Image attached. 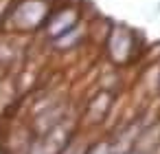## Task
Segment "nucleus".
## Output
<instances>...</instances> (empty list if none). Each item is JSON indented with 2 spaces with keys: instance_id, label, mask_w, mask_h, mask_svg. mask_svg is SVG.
I'll use <instances>...</instances> for the list:
<instances>
[{
  "instance_id": "7",
  "label": "nucleus",
  "mask_w": 160,
  "mask_h": 154,
  "mask_svg": "<svg viewBox=\"0 0 160 154\" xmlns=\"http://www.w3.org/2000/svg\"><path fill=\"white\" fill-rule=\"evenodd\" d=\"M29 154H46V150H44V145H42V141H40V136H38L35 141H31V147H29Z\"/></svg>"
},
{
  "instance_id": "2",
  "label": "nucleus",
  "mask_w": 160,
  "mask_h": 154,
  "mask_svg": "<svg viewBox=\"0 0 160 154\" xmlns=\"http://www.w3.org/2000/svg\"><path fill=\"white\" fill-rule=\"evenodd\" d=\"M105 51L108 57L114 64H127L136 51V40H134V31L127 29L125 24H112L110 35L105 40Z\"/></svg>"
},
{
  "instance_id": "4",
  "label": "nucleus",
  "mask_w": 160,
  "mask_h": 154,
  "mask_svg": "<svg viewBox=\"0 0 160 154\" xmlns=\"http://www.w3.org/2000/svg\"><path fill=\"white\" fill-rule=\"evenodd\" d=\"M112 101V95L110 93H99L90 104H88V119H90V123H101L103 119H105V114H108V110H110V104Z\"/></svg>"
},
{
  "instance_id": "3",
  "label": "nucleus",
  "mask_w": 160,
  "mask_h": 154,
  "mask_svg": "<svg viewBox=\"0 0 160 154\" xmlns=\"http://www.w3.org/2000/svg\"><path fill=\"white\" fill-rule=\"evenodd\" d=\"M77 24H79V9L77 7H62V9L48 13V18H46L42 29H44L46 38L53 42L59 35H64L70 29H75Z\"/></svg>"
},
{
  "instance_id": "6",
  "label": "nucleus",
  "mask_w": 160,
  "mask_h": 154,
  "mask_svg": "<svg viewBox=\"0 0 160 154\" xmlns=\"http://www.w3.org/2000/svg\"><path fill=\"white\" fill-rule=\"evenodd\" d=\"M86 154H114V143H110V141H97V143H92L86 150Z\"/></svg>"
},
{
  "instance_id": "5",
  "label": "nucleus",
  "mask_w": 160,
  "mask_h": 154,
  "mask_svg": "<svg viewBox=\"0 0 160 154\" xmlns=\"http://www.w3.org/2000/svg\"><path fill=\"white\" fill-rule=\"evenodd\" d=\"M79 38H83V33L79 35V24H77V27H75V29H70L68 33H64V35H59L57 40H53V44H55L59 51H68V49L77 46Z\"/></svg>"
},
{
  "instance_id": "1",
  "label": "nucleus",
  "mask_w": 160,
  "mask_h": 154,
  "mask_svg": "<svg viewBox=\"0 0 160 154\" xmlns=\"http://www.w3.org/2000/svg\"><path fill=\"white\" fill-rule=\"evenodd\" d=\"M48 13L51 11L46 0H18L7 9L2 22L11 33H33L44 27Z\"/></svg>"
},
{
  "instance_id": "8",
  "label": "nucleus",
  "mask_w": 160,
  "mask_h": 154,
  "mask_svg": "<svg viewBox=\"0 0 160 154\" xmlns=\"http://www.w3.org/2000/svg\"><path fill=\"white\" fill-rule=\"evenodd\" d=\"M0 86H2V82H0Z\"/></svg>"
}]
</instances>
